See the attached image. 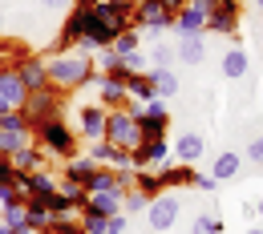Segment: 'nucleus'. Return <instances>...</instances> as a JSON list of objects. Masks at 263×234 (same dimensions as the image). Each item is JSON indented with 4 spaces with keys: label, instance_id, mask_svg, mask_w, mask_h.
Segmentation results:
<instances>
[{
    "label": "nucleus",
    "instance_id": "nucleus-1",
    "mask_svg": "<svg viewBox=\"0 0 263 234\" xmlns=\"http://www.w3.org/2000/svg\"><path fill=\"white\" fill-rule=\"evenodd\" d=\"M45 65H49V85L61 89V93H73V89H81V85L93 81V57H85V53H77V49L53 53Z\"/></svg>",
    "mask_w": 263,
    "mask_h": 234
},
{
    "label": "nucleus",
    "instance_id": "nucleus-2",
    "mask_svg": "<svg viewBox=\"0 0 263 234\" xmlns=\"http://www.w3.org/2000/svg\"><path fill=\"white\" fill-rule=\"evenodd\" d=\"M36 145L45 150V154H57V158H73V154H81L77 145H81V134L69 125L65 117H49V121H41L33 130Z\"/></svg>",
    "mask_w": 263,
    "mask_h": 234
},
{
    "label": "nucleus",
    "instance_id": "nucleus-3",
    "mask_svg": "<svg viewBox=\"0 0 263 234\" xmlns=\"http://www.w3.org/2000/svg\"><path fill=\"white\" fill-rule=\"evenodd\" d=\"M21 113L29 117V130H36L41 121H49V117H61L65 113V93L61 89H53V85H45V89H33L25 105H21Z\"/></svg>",
    "mask_w": 263,
    "mask_h": 234
},
{
    "label": "nucleus",
    "instance_id": "nucleus-4",
    "mask_svg": "<svg viewBox=\"0 0 263 234\" xmlns=\"http://www.w3.org/2000/svg\"><path fill=\"white\" fill-rule=\"evenodd\" d=\"M105 141L109 145H118V150H134L142 137H138V121L130 117V109L122 105V109H109V117H105Z\"/></svg>",
    "mask_w": 263,
    "mask_h": 234
},
{
    "label": "nucleus",
    "instance_id": "nucleus-5",
    "mask_svg": "<svg viewBox=\"0 0 263 234\" xmlns=\"http://www.w3.org/2000/svg\"><path fill=\"white\" fill-rule=\"evenodd\" d=\"M33 141V130H29V117L21 113V109H12V113H4L0 117V154H16L21 145H29Z\"/></svg>",
    "mask_w": 263,
    "mask_h": 234
},
{
    "label": "nucleus",
    "instance_id": "nucleus-6",
    "mask_svg": "<svg viewBox=\"0 0 263 234\" xmlns=\"http://www.w3.org/2000/svg\"><path fill=\"white\" fill-rule=\"evenodd\" d=\"M85 25H89V8L85 4H73L65 12V25H61V33L53 40V53H69V49H77V40L85 36Z\"/></svg>",
    "mask_w": 263,
    "mask_h": 234
},
{
    "label": "nucleus",
    "instance_id": "nucleus-7",
    "mask_svg": "<svg viewBox=\"0 0 263 234\" xmlns=\"http://www.w3.org/2000/svg\"><path fill=\"white\" fill-rule=\"evenodd\" d=\"M170 162V141H138L130 150V166L134 169H162Z\"/></svg>",
    "mask_w": 263,
    "mask_h": 234
},
{
    "label": "nucleus",
    "instance_id": "nucleus-8",
    "mask_svg": "<svg viewBox=\"0 0 263 234\" xmlns=\"http://www.w3.org/2000/svg\"><path fill=\"white\" fill-rule=\"evenodd\" d=\"M134 29H154V33L174 29V12H166L162 0H138V8H134Z\"/></svg>",
    "mask_w": 263,
    "mask_h": 234
},
{
    "label": "nucleus",
    "instance_id": "nucleus-9",
    "mask_svg": "<svg viewBox=\"0 0 263 234\" xmlns=\"http://www.w3.org/2000/svg\"><path fill=\"white\" fill-rule=\"evenodd\" d=\"M25 97H29L25 81L16 77V69H12V65H4V69H0V117L12 113V109H21Z\"/></svg>",
    "mask_w": 263,
    "mask_h": 234
},
{
    "label": "nucleus",
    "instance_id": "nucleus-10",
    "mask_svg": "<svg viewBox=\"0 0 263 234\" xmlns=\"http://www.w3.org/2000/svg\"><path fill=\"white\" fill-rule=\"evenodd\" d=\"M105 117H109V109L98 105V101L81 105V109H77V134L85 137V141H101V137H105Z\"/></svg>",
    "mask_w": 263,
    "mask_h": 234
},
{
    "label": "nucleus",
    "instance_id": "nucleus-11",
    "mask_svg": "<svg viewBox=\"0 0 263 234\" xmlns=\"http://www.w3.org/2000/svg\"><path fill=\"white\" fill-rule=\"evenodd\" d=\"M206 16H211V4H206V0H191V4H182V8L174 12V29H178V36L206 33Z\"/></svg>",
    "mask_w": 263,
    "mask_h": 234
},
{
    "label": "nucleus",
    "instance_id": "nucleus-12",
    "mask_svg": "<svg viewBox=\"0 0 263 234\" xmlns=\"http://www.w3.org/2000/svg\"><path fill=\"white\" fill-rule=\"evenodd\" d=\"M93 93H98V105H105V109H122L126 101H130V93H126V81H118V77H105V73H93Z\"/></svg>",
    "mask_w": 263,
    "mask_h": 234
},
{
    "label": "nucleus",
    "instance_id": "nucleus-13",
    "mask_svg": "<svg viewBox=\"0 0 263 234\" xmlns=\"http://www.w3.org/2000/svg\"><path fill=\"white\" fill-rule=\"evenodd\" d=\"M239 12H243V4H239V0H219V4L211 8V16H206V33L231 36L235 29H239Z\"/></svg>",
    "mask_w": 263,
    "mask_h": 234
},
{
    "label": "nucleus",
    "instance_id": "nucleus-14",
    "mask_svg": "<svg viewBox=\"0 0 263 234\" xmlns=\"http://www.w3.org/2000/svg\"><path fill=\"white\" fill-rule=\"evenodd\" d=\"M12 186H16V190H21V194H25L29 202H45L49 194H53V190H57V182H53V178H49L45 169H29V174H16V182H12Z\"/></svg>",
    "mask_w": 263,
    "mask_h": 234
},
{
    "label": "nucleus",
    "instance_id": "nucleus-15",
    "mask_svg": "<svg viewBox=\"0 0 263 234\" xmlns=\"http://www.w3.org/2000/svg\"><path fill=\"white\" fill-rule=\"evenodd\" d=\"M178 198L174 194H158V198H150V206H146V218H150V226L154 230H170L174 226V218H178Z\"/></svg>",
    "mask_w": 263,
    "mask_h": 234
},
{
    "label": "nucleus",
    "instance_id": "nucleus-16",
    "mask_svg": "<svg viewBox=\"0 0 263 234\" xmlns=\"http://www.w3.org/2000/svg\"><path fill=\"white\" fill-rule=\"evenodd\" d=\"M12 69H16V77L25 81V89H29V93L49 85V65H45L41 57H25V53H21V57L12 61Z\"/></svg>",
    "mask_w": 263,
    "mask_h": 234
},
{
    "label": "nucleus",
    "instance_id": "nucleus-17",
    "mask_svg": "<svg viewBox=\"0 0 263 234\" xmlns=\"http://www.w3.org/2000/svg\"><path fill=\"white\" fill-rule=\"evenodd\" d=\"M162 178V190H182V186H195V166L191 162H166L158 169Z\"/></svg>",
    "mask_w": 263,
    "mask_h": 234
},
{
    "label": "nucleus",
    "instance_id": "nucleus-18",
    "mask_svg": "<svg viewBox=\"0 0 263 234\" xmlns=\"http://www.w3.org/2000/svg\"><path fill=\"white\" fill-rule=\"evenodd\" d=\"M89 158L98 162V166H130V150H118V145H109L105 137L101 141H93V150H89Z\"/></svg>",
    "mask_w": 263,
    "mask_h": 234
},
{
    "label": "nucleus",
    "instance_id": "nucleus-19",
    "mask_svg": "<svg viewBox=\"0 0 263 234\" xmlns=\"http://www.w3.org/2000/svg\"><path fill=\"white\" fill-rule=\"evenodd\" d=\"M174 53H178V61H182V65H198V61L206 57V45H202V33H186V36H178Z\"/></svg>",
    "mask_w": 263,
    "mask_h": 234
},
{
    "label": "nucleus",
    "instance_id": "nucleus-20",
    "mask_svg": "<svg viewBox=\"0 0 263 234\" xmlns=\"http://www.w3.org/2000/svg\"><path fill=\"white\" fill-rule=\"evenodd\" d=\"M202 150H206V141H202V134H182L178 141H174V162H191L195 166L198 158H202Z\"/></svg>",
    "mask_w": 263,
    "mask_h": 234
},
{
    "label": "nucleus",
    "instance_id": "nucleus-21",
    "mask_svg": "<svg viewBox=\"0 0 263 234\" xmlns=\"http://www.w3.org/2000/svg\"><path fill=\"white\" fill-rule=\"evenodd\" d=\"M93 169H98V162H93L89 154H73V158H65V182L85 186V182L93 178Z\"/></svg>",
    "mask_w": 263,
    "mask_h": 234
},
{
    "label": "nucleus",
    "instance_id": "nucleus-22",
    "mask_svg": "<svg viewBox=\"0 0 263 234\" xmlns=\"http://www.w3.org/2000/svg\"><path fill=\"white\" fill-rule=\"evenodd\" d=\"M239 169H243V158H239L235 150H223V154L211 162V178H215V182H231Z\"/></svg>",
    "mask_w": 263,
    "mask_h": 234
},
{
    "label": "nucleus",
    "instance_id": "nucleus-23",
    "mask_svg": "<svg viewBox=\"0 0 263 234\" xmlns=\"http://www.w3.org/2000/svg\"><path fill=\"white\" fill-rule=\"evenodd\" d=\"M126 93H130V101H138V105H146V101L158 97V93H154L150 73H130V77H126Z\"/></svg>",
    "mask_w": 263,
    "mask_h": 234
},
{
    "label": "nucleus",
    "instance_id": "nucleus-24",
    "mask_svg": "<svg viewBox=\"0 0 263 234\" xmlns=\"http://www.w3.org/2000/svg\"><path fill=\"white\" fill-rule=\"evenodd\" d=\"M12 166H16V174H29V169H45V150L41 145H21L16 154H12Z\"/></svg>",
    "mask_w": 263,
    "mask_h": 234
},
{
    "label": "nucleus",
    "instance_id": "nucleus-25",
    "mask_svg": "<svg viewBox=\"0 0 263 234\" xmlns=\"http://www.w3.org/2000/svg\"><path fill=\"white\" fill-rule=\"evenodd\" d=\"M122 190H105V194H89V206L85 210H93V214H105V218H114V214H122Z\"/></svg>",
    "mask_w": 263,
    "mask_h": 234
},
{
    "label": "nucleus",
    "instance_id": "nucleus-26",
    "mask_svg": "<svg viewBox=\"0 0 263 234\" xmlns=\"http://www.w3.org/2000/svg\"><path fill=\"white\" fill-rule=\"evenodd\" d=\"M134 190H138V194H146V198H158V194H166V190H162V178H158V169H134Z\"/></svg>",
    "mask_w": 263,
    "mask_h": 234
},
{
    "label": "nucleus",
    "instance_id": "nucleus-27",
    "mask_svg": "<svg viewBox=\"0 0 263 234\" xmlns=\"http://www.w3.org/2000/svg\"><path fill=\"white\" fill-rule=\"evenodd\" d=\"M150 81H154V93L162 101H170L178 93V73L174 69H150Z\"/></svg>",
    "mask_w": 263,
    "mask_h": 234
},
{
    "label": "nucleus",
    "instance_id": "nucleus-28",
    "mask_svg": "<svg viewBox=\"0 0 263 234\" xmlns=\"http://www.w3.org/2000/svg\"><path fill=\"white\" fill-rule=\"evenodd\" d=\"M138 121V137L142 141H162L170 130V117H134Z\"/></svg>",
    "mask_w": 263,
    "mask_h": 234
},
{
    "label": "nucleus",
    "instance_id": "nucleus-29",
    "mask_svg": "<svg viewBox=\"0 0 263 234\" xmlns=\"http://www.w3.org/2000/svg\"><path fill=\"white\" fill-rule=\"evenodd\" d=\"M53 218H57V214H53L45 202H29V210H25V226H29V230H49Z\"/></svg>",
    "mask_w": 263,
    "mask_h": 234
},
{
    "label": "nucleus",
    "instance_id": "nucleus-30",
    "mask_svg": "<svg viewBox=\"0 0 263 234\" xmlns=\"http://www.w3.org/2000/svg\"><path fill=\"white\" fill-rule=\"evenodd\" d=\"M223 77H227V81L247 77V53H243V49H231V53H223Z\"/></svg>",
    "mask_w": 263,
    "mask_h": 234
},
{
    "label": "nucleus",
    "instance_id": "nucleus-31",
    "mask_svg": "<svg viewBox=\"0 0 263 234\" xmlns=\"http://www.w3.org/2000/svg\"><path fill=\"white\" fill-rule=\"evenodd\" d=\"M25 210H29V202H12V206H0V222H8L12 230H29V226H25Z\"/></svg>",
    "mask_w": 263,
    "mask_h": 234
},
{
    "label": "nucleus",
    "instance_id": "nucleus-32",
    "mask_svg": "<svg viewBox=\"0 0 263 234\" xmlns=\"http://www.w3.org/2000/svg\"><path fill=\"white\" fill-rule=\"evenodd\" d=\"M174 57H178V53H174V45H162V40H158V45L150 49V69H170Z\"/></svg>",
    "mask_w": 263,
    "mask_h": 234
},
{
    "label": "nucleus",
    "instance_id": "nucleus-33",
    "mask_svg": "<svg viewBox=\"0 0 263 234\" xmlns=\"http://www.w3.org/2000/svg\"><path fill=\"white\" fill-rule=\"evenodd\" d=\"M49 234H85V226H81V218L65 214V218H53L49 222Z\"/></svg>",
    "mask_w": 263,
    "mask_h": 234
},
{
    "label": "nucleus",
    "instance_id": "nucleus-34",
    "mask_svg": "<svg viewBox=\"0 0 263 234\" xmlns=\"http://www.w3.org/2000/svg\"><path fill=\"white\" fill-rule=\"evenodd\" d=\"M223 230H227V226H223L215 214H198L195 226H191V234H223Z\"/></svg>",
    "mask_w": 263,
    "mask_h": 234
},
{
    "label": "nucleus",
    "instance_id": "nucleus-35",
    "mask_svg": "<svg viewBox=\"0 0 263 234\" xmlns=\"http://www.w3.org/2000/svg\"><path fill=\"white\" fill-rule=\"evenodd\" d=\"M146 206H150V198L138 194V190H130V194L122 198V214H146Z\"/></svg>",
    "mask_w": 263,
    "mask_h": 234
},
{
    "label": "nucleus",
    "instance_id": "nucleus-36",
    "mask_svg": "<svg viewBox=\"0 0 263 234\" xmlns=\"http://www.w3.org/2000/svg\"><path fill=\"white\" fill-rule=\"evenodd\" d=\"M81 226H85V234H105L109 218H105V214H93V210H85V214H81Z\"/></svg>",
    "mask_w": 263,
    "mask_h": 234
},
{
    "label": "nucleus",
    "instance_id": "nucleus-37",
    "mask_svg": "<svg viewBox=\"0 0 263 234\" xmlns=\"http://www.w3.org/2000/svg\"><path fill=\"white\" fill-rule=\"evenodd\" d=\"M138 40H142V33H122L118 36V40H114V45H109V49H114V53H118V57H126V53H134V49H138Z\"/></svg>",
    "mask_w": 263,
    "mask_h": 234
},
{
    "label": "nucleus",
    "instance_id": "nucleus-38",
    "mask_svg": "<svg viewBox=\"0 0 263 234\" xmlns=\"http://www.w3.org/2000/svg\"><path fill=\"white\" fill-rule=\"evenodd\" d=\"M122 61H126V69H130V73H150V57H146L142 49H134V53H126Z\"/></svg>",
    "mask_w": 263,
    "mask_h": 234
},
{
    "label": "nucleus",
    "instance_id": "nucleus-39",
    "mask_svg": "<svg viewBox=\"0 0 263 234\" xmlns=\"http://www.w3.org/2000/svg\"><path fill=\"white\" fill-rule=\"evenodd\" d=\"M12 182H16V166L8 154H0V186H12Z\"/></svg>",
    "mask_w": 263,
    "mask_h": 234
},
{
    "label": "nucleus",
    "instance_id": "nucleus-40",
    "mask_svg": "<svg viewBox=\"0 0 263 234\" xmlns=\"http://www.w3.org/2000/svg\"><path fill=\"white\" fill-rule=\"evenodd\" d=\"M126 226H130V214H114L109 226H105V234H126Z\"/></svg>",
    "mask_w": 263,
    "mask_h": 234
},
{
    "label": "nucleus",
    "instance_id": "nucleus-41",
    "mask_svg": "<svg viewBox=\"0 0 263 234\" xmlns=\"http://www.w3.org/2000/svg\"><path fill=\"white\" fill-rule=\"evenodd\" d=\"M247 162H255V166H263V134L247 145Z\"/></svg>",
    "mask_w": 263,
    "mask_h": 234
},
{
    "label": "nucleus",
    "instance_id": "nucleus-42",
    "mask_svg": "<svg viewBox=\"0 0 263 234\" xmlns=\"http://www.w3.org/2000/svg\"><path fill=\"white\" fill-rule=\"evenodd\" d=\"M215 186H219V182H215L211 174H195V190H202V194H211Z\"/></svg>",
    "mask_w": 263,
    "mask_h": 234
},
{
    "label": "nucleus",
    "instance_id": "nucleus-43",
    "mask_svg": "<svg viewBox=\"0 0 263 234\" xmlns=\"http://www.w3.org/2000/svg\"><path fill=\"white\" fill-rule=\"evenodd\" d=\"M41 4H45V8H69L73 0H41Z\"/></svg>",
    "mask_w": 263,
    "mask_h": 234
},
{
    "label": "nucleus",
    "instance_id": "nucleus-44",
    "mask_svg": "<svg viewBox=\"0 0 263 234\" xmlns=\"http://www.w3.org/2000/svg\"><path fill=\"white\" fill-rule=\"evenodd\" d=\"M0 234H16V230H12V226H8V222H0Z\"/></svg>",
    "mask_w": 263,
    "mask_h": 234
},
{
    "label": "nucleus",
    "instance_id": "nucleus-45",
    "mask_svg": "<svg viewBox=\"0 0 263 234\" xmlns=\"http://www.w3.org/2000/svg\"><path fill=\"white\" fill-rule=\"evenodd\" d=\"M12 61H16V57H0V69H4V65H12Z\"/></svg>",
    "mask_w": 263,
    "mask_h": 234
},
{
    "label": "nucleus",
    "instance_id": "nucleus-46",
    "mask_svg": "<svg viewBox=\"0 0 263 234\" xmlns=\"http://www.w3.org/2000/svg\"><path fill=\"white\" fill-rule=\"evenodd\" d=\"M243 234H263V226H251V230H243Z\"/></svg>",
    "mask_w": 263,
    "mask_h": 234
},
{
    "label": "nucleus",
    "instance_id": "nucleus-47",
    "mask_svg": "<svg viewBox=\"0 0 263 234\" xmlns=\"http://www.w3.org/2000/svg\"><path fill=\"white\" fill-rule=\"evenodd\" d=\"M16 234H49V230H16Z\"/></svg>",
    "mask_w": 263,
    "mask_h": 234
},
{
    "label": "nucleus",
    "instance_id": "nucleus-48",
    "mask_svg": "<svg viewBox=\"0 0 263 234\" xmlns=\"http://www.w3.org/2000/svg\"><path fill=\"white\" fill-rule=\"evenodd\" d=\"M81 4H85V8H93V4H101V0H81Z\"/></svg>",
    "mask_w": 263,
    "mask_h": 234
},
{
    "label": "nucleus",
    "instance_id": "nucleus-49",
    "mask_svg": "<svg viewBox=\"0 0 263 234\" xmlns=\"http://www.w3.org/2000/svg\"><path fill=\"white\" fill-rule=\"evenodd\" d=\"M4 53H8V45H4V40H0V57H4Z\"/></svg>",
    "mask_w": 263,
    "mask_h": 234
},
{
    "label": "nucleus",
    "instance_id": "nucleus-50",
    "mask_svg": "<svg viewBox=\"0 0 263 234\" xmlns=\"http://www.w3.org/2000/svg\"><path fill=\"white\" fill-rule=\"evenodd\" d=\"M255 8H259V12H263V0H255Z\"/></svg>",
    "mask_w": 263,
    "mask_h": 234
},
{
    "label": "nucleus",
    "instance_id": "nucleus-51",
    "mask_svg": "<svg viewBox=\"0 0 263 234\" xmlns=\"http://www.w3.org/2000/svg\"><path fill=\"white\" fill-rule=\"evenodd\" d=\"M259 214H263V198H259Z\"/></svg>",
    "mask_w": 263,
    "mask_h": 234
},
{
    "label": "nucleus",
    "instance_id": "nucleus-52",
    "mask_svg": "<svg viewBox=\"0 0 263 234\" xmlns=\"http://www.w3.org/2000/svg\"><path fill=\"white\" fill-rule=\"evenodd\" d=\"M73 4H81V0H73Z\"/></svg>",
    "mask_w": 263,
    "mask_h": 234
}]
</instances>
